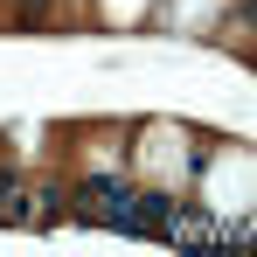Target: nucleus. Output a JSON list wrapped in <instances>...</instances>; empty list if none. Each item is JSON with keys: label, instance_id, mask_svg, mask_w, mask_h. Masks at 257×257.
<instances>
[{"label": "nucleus", "instance_id": "1", "mask_svg": "<svg viewBox=\"0 0 257 257\" xmlns=\"http://www.w3.org/2000/svg\"><path fill=\"white\" fill-rule=\"evenodd\" d=\"M160 236L167 243H222V222H209V215H167Z\"/></svg>", "mask_w": 257, "mask_h": 257}]
</instances>
